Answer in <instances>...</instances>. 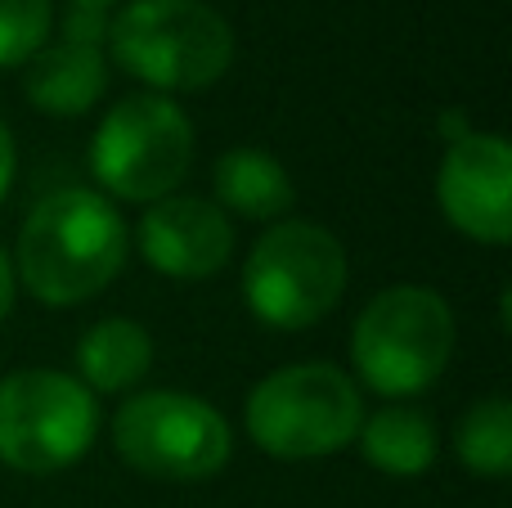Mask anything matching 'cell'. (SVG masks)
Masks as SVG:
<instances>
[{
    "instance_id": "5",
    "label": "cell",
    "mask_w": 512,
    "mask_h": 508,
    "mask_svg": "<svg viewBox=\"0 0 512 508\" xmlns=\"http://www.w3.org/2000/svg\"><path fill=\"white\" fill-rule=\"evenodd\" d=\"M346 293V252L310 221H279L256 239L243 266L248 311L270 329L297 333L319 324Z\"/></svg>"
},
{
    "instance_id": "13",
    "label": "cell",
    "mask_w": 512,
    "mask_h": 508,
    "mask_svg": "<svg viewBox=\"0 0 512 508\" xmlns=\"http://www.w3.org/2000/svg\"><path fill=\"white\" fill-rule=\"evenodd\" d=\"M149 365L153 342L135 320H99L77 342V369L95 392H131Z\"/></svg>"
},
{
    "instance_id": "7",
    "label": "cell",
    "mask_w": 512,
    "mask_h": 508,
    "mask_svg": "<svg viewBox=\"0 0 512 508\" xmlns=\"http://www.w3.org/2000/svg\"><path fill=\"white\" fill-rule=\"evenodd\" d=\"M194 158V126L167 95H131L99 122L90 171L126 203H158L185 180Z\"/></svg>"
},
{
    "instance_id": "18",
    "label": "cell",
    "mask_w": 512,
    "mask_h": 508,
    "mask_svg": "<svg viewBox=\"0 0 512 508\" xmlns=\"http://www.w3.org/2000/svg\"><path fill=\"white\" fill-rule=\"evenodd\" d=\"M14 288H18L14 266H9V252L0 248V320H5V315L14 311Z\"/></svg>"
},
{
    "instance_id": "12",
    "label": "cell",
    "mask_w": 512,
    "mask_h": 508,
    "mask_svg": "<svg viewBox=\"0 0 512 508\" xmlns=\"http://www.w3.org/2000/svg\"><path fill=\"white\" fill-rule=\"evenodd\" d=\"M221 212H234L243 221H274L292 207V180L283 162L265 149H230L216 158L212 171Z\"/></svg>"
},
{
    "instance_id": "2",
    "label": "cell",
    "mask_w": 512,
    "mask_h": 508,
    "mask_svg": "<svg viewBox=\"0 0 512 508\" xmlns=\"http://www.w3.org/2000/svg\"><path fill=\"white\" fill-rule=\"evenodd\" d=\"M113 59L153 90H203L234 63V32L203 0H131L108 23Z\"/></svg>"
},
{
    "instance_id": "20",
    "label": "cell",
    "mask_w": 512,
    "mask_h": 508,
    "mask_svg": "<svg viewBox=\"0 0 512 508\" xmlns=\"http://www.w3.org/2000/svg\"><path fill=\"white\" fill-rule=\"evenodd\" d=\"M72 5H86V9H108L113 0H72Z\"/></svg>"
},
{
    "instance_id": "3",
    "label": "cell",
    "mask_w": 512,
    "mask_h": 508,
    "mask_svg": "<svg viewBox=\"0 0 512 508\" xmlns=\"http://www.w3.org/2000/svg\"><path fill=\"white\" fill-rule=\"evenodd\" d=\"M454 356V311L423 284L378 293L351 333L355 374L378 396H418L445 374Z\"/></svg>"
},
{
    "instance_id": "10",
    "label": "cell",
    "mask_w": 512,
    "mask_h": 508,
    "mask_svg": "<svg viewBox=\"0 0 512 508\" xmlns=\"http://www.w3.org/2000/svg\"><path fill=\"white\" fill-rule=\"evenodd\" d=\"M140 252L171 279H212L234 252V225L207 198H158L140 221Z\"/></svg>"
},
{
    "instance_id": "6",
    "label": "cell",
    "mask_w": 512,
    "mask_h": 508,
    "mask_svg": "<svg viewBox=\"0 0 512 508\" xmlns=\"http://www.w3.org/2000/svg\"><path fill=\"white\" fill-rule=\"evenodd\" d=\"M99 432L90 387L54 369H18L0 378V464L27 477L72 468Z\"/></svg>"
},
{
    "instance_id": "8",
    "label": "cell",
    "mask_w": 512,
    "mask_h": 508,
    "mask_svg": "<svg viewBox=\"0 0 512 508\" xmlns=\"http://www.w3.org/2000/svg\"><path fill=\"white\" fill-rule=\"evenodd\" d=\"M113 446L140 477L203 482L230 464V423L189 392L126 396L113 419Z\"/></svg>"
},
{
    "instance_id": "15",
    "label": "cell",
    "mask_w": 512,
    "mask_h": 508,
    "mask_svg": "<svg viewBox=\"0 0 512 508\" xmlns=\"http://www.w3.org/2000/svg\"><path fill=\"white\" fill-rule=\"evenodd\" d=\"M454 450H459L463 468L477 477L512 473V405L504 396H486L463 414L454 428Z\"/></svg>"
},
{
    "instance_id": "11",
    "label": "cell",
    "mask_w": 512,
    "mask_h": 508,
    "mask_svg": "<svg viewBox=\"0 0 512 508\" xmlns=\"http://www.w3.org/2000/svg\"><path fill=\"white\" fill-rule=\"evenodd\" d=\"M108 86V63L99 45H77V41H54L27 59L23 90L32 108L50 117H81L99 104Z\"/></svg>"
},
{
    "instance_id": "14",
    "label": "cell",
    "mask_w": 512,
    "mask_h": 508,
    "mask_svg": "<svg viewBox=\"0 0 512 508\" xmlns=\"http://www.w3.org/2000/svg\"><path fill=\"white\" fill-rule=\"evenodd\" d=\"M364 459L387 477H423L436 459V428L414 405H391L378 410L355 432Z\"/></svg>"
},
{
    "instance_id": "17",
    "label": "cell",
    "mask_w": 512,
    "mask_h": 508,
    "mask_svg": "<svg viewBox=\"0 0 512 508\" xmlns=\"http://www.w3.org/2000/svg\"><path fill=\"white\" fill-rule=\"evenodd\" d=\"M63 41H77V45H104V41H108V9L72 5V9H68V18H63Z\"/></svg>"
},
{
    "instance_id": "16",
    "label": "cell",
    "mask_w": 512,
    "mask_h": 508,
    "mask_svg": "<svg viewBox=\"0 0 512 508\" xmlns=\"http://www.w3.org/2000/svg\"><path fill=\"white\" fill-rule=\"evenodd\" d=\"M54 23L50 0H0V68L27 63Z\"/></svg>"
},
{
    "instance_id": "1",
    "label": "cell",
    "mask_w": 512,
    "mask_h": 508,
    "mask_svg": "<svg viewBox=\"0 0 512 508\" xmlns=\"http://www.w3.org/2000/svg\"><path fill=\"white\" fill-rule=\"evenodd\" d=\"M126 266V225L95 189H54L18 234V279L45 306H77L104 293Z\"/></svg>"
},
{
    "instance_id": "9",
    "label": "cell",
    "mask_w": 512,
    "mask_h": 508,
    "mask_svg": "<svg viewBox=\"0 0 512 508\" xmlns=\"http://www.w3.org/2000/svg\"><path fill=\"white\" fill-rule=\"evenodd\" d=\"M445 221L477 243H508L512 239V153L504 135L468 131L450 144L436 176Z\"/></svg>"
},
{
    "instance_id": "4",
    "label": "cell",
    "mask_w": 512,
    "mask_h": 508,
    "mask_svg": "<svg viewBox=\"0 0 512 508\" xmlns=\"http://www.w3.org/2000/svg\"><path fill=\"white\" fill-rule=\"evenodd\" d=\"M364 423L360 387L337 365H288L248 396V437L274 459H324Z\"/></svg>"
},
{
    "instance_id": "19",
    "label": "cell",
    "mask_w": 512,
    "mask_h": 508,
    "mask_svg": "<svg viewBox=\"0 0 512 508\" xmlns=\"http://www.w3.org/2000/svg\"><path fill=\"white\" fill-rule=\"evenodd\" d=\"M9 180H14V135H9L5 122H0V198H5Z\"/></svg>"
}]
</instances>
